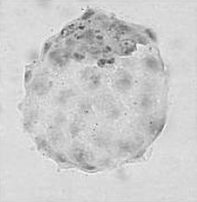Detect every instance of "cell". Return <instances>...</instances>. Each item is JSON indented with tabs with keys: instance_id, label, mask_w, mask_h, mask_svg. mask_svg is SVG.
Segmentation results:
<instances>
[{
	"instance_id": "1",
	"label": "cell",
	"mask_w": 197,
	"mask_h": 202,
	"mask_svg": "<svg viewBox=\"0 0 197 202\" xmlns=\"http://www.w3.org/2000/svg\"><path fill=\"white\" fill-rule=\"evenodd\" d=\"M69 57H72V55L68 52H59V51H53L52 53H51V56H50V58L52 60H54L57 64H58V66H63V65H66V63L68 61Z\"/></svg>"
},
{
	"instance_id": "2",
	"label": "cell",
	"mask_w": 197,
	"mask_h": 202,
	"mask_svg": "<svg viewBox=\"0 0 197 202\" xmlns=\"http://www.w3.org/2000/svg\"><path fill=\"white\" fill-rule=\"evenodd\" d=\"M130 85H131V81L129 77H124V78H121V80H119L118 82H117V86L121 90L129 89Z\"/></svg>"
},
{
	"instance_id": "3",
	"label": "cell",
	"mask_w": 197,
	"mask_h": 202,
	"mask_svg": "<svg viewBox=\"0 0 197 202\" xmlns=\"http://www.w3.org/2000/svg\"><path fill=\"white\" fill-rule=\"evenodd\" d=\"M146 66L151 69L156 70L158 69V61L154 59V58H147L146 59Z\"/></svg>"
},
{
	"instance_id": "4",
	"label": "cell",
	"mask_w": 197,
	"mask_h": 202,
	"mask_svg": "<svg viewBox=\"0 0 197 202\" xmlns=\"http://www.w3.org/2000/svg\"><path fill=\"white\" fill-rule=\"evenodd\" d=\"M86 153H84L83 151H79V152H76L75 153V158H76V160L78 162H82V164H85V159L86 158H89V154L87 156H85Z\"/></svg>"
},
{
	"instance_id": "5",
	"label": "cell",
	"mask_w": 197,
	"mask_h": 202,
	"mask_svg": "<svg viewBox=\"0 0 197 202\" xmlns=\"http://www.w3.org/2000/svg\"><path fill=\"white\" fill-rule=\"evenodd\" d=\"M133 46H134V41L133 40H126V41L120 42V48H122L124 50L127 49V48H130Z\"/></svg>"
},
{
	"instance_id": "6",
	"label": "cell",
	"mask_w": 197,
	"mask_h": 202,
	"mask_svg": "<svg viewBox=\"0 0 197 202\" xmlns=\"http://www.w3.org/2000/svg\"><path fill=\"white\" fill-rule=\"evenodd\" d=\"M89 52L90 53H92V55H98V53L101 52V50L98 49V47H96V46H91V47H89Z\"/></svg>"
},
{
	"instance_id": "7",
	"label": "cell",
	"mask_w": 197,
	"mask_h": 202,
	"mask_svg": "<svg viewBox=\"0 0 197 202\" xmlns=\"http://www.w3.org/2000/svg\"><path fill=\"white\" fill-rule=\"evenodd\" d=\"M72 59H75V60H77V61H81V60H83L84 58H85V56L82 55V53H79V52H74L72 55Z\"/></svg>"
},
{
	"instance_id": "8",
	"label": "cell",
	"mask_w": 197,
	"mask_h": 202,
	"mask_svg": "<svg viewBox=\"0 0 197 202\" xmlns=\"http://www.w3.org/2000/svg\"><path fill=\"white\" fill-rule=\"evenodd\" d=\"M135 50H136V47L133 46V47H130V48H127V49L122 50L121 55H124V56H128V55H130V53L133 52V51H135Z\"/></svg>"
},
{
	"instance_id": "9",
	"label": "cell",
	"mask_w": 197,
	"mask_h": 202,
	"mask_svg": "<svg viewBox=\"0 0 197 202\" xmlns=\"http://www.w3.org/2000/svg\"><path fill=\"white\" fill-rule=\"evenodd\" d=\"M94 15V10H87L84 15L82 16V19L83 20H86V19H89V18H91V17Z\"/></svg>"
},
{
	"instance_id": "10",
	"label": "cell",
	"mask_w": 197,
	"mask_h": 202,
	"mask_svg": "<svg viewBox=\"0 0 197 202\" xmlns=\"http://www.w3.org/2000/svg\"><path fill=\"white\" fill-rule=\"evenodd\" d=\"M91 83H92V84H91L92 87H96V86L100 84V76H94L92 80H91Z\"/></svg>"
},
{
	"instance_id": "11",
	"label": "cell",
	"mask_w": 197,
	"mask_h": 202,
	"mask_svg": "<svg viewBox=\"0 0 197 202\" xmlns=\"http://www.w3.org/2000/svg\"><path fill=\"white\" fill-rule=\"evenodd\" d=\"M51 46H52V43L51 42H46L45 44H44V47H43V50H42V55L44 56L48 51H49V49L51 48Z\"/></svg>"
},
{
	"instance_id": "12",
	"label": "cell",
	"mask_w": 197,
	"mask_h": 202,
	"mask_svg": "<svg viewBox=\"0 0 197 202\" xmlns=\"http://www.w3.org/2000/svg\"><path fill=\"white\" fill-rule=\"evenodd\" d=\"M70 33H72V31L68 30V29L66 27V29H63V30L61 31V33H60V38H67Z\"/></svg>"
},
{
	"instance_id": "13",
	"label": "cell",
	"mask_w": 197,
	"mask_h": 202,
	"mask_svg": "<svg viewBox=\"0 0 197 202\" xmlns=\"http://www.w3.org/2000/svg\"><path fill=\"white\" fill-rule=\"evenodd\" d=\"M118 27H119V24H117V23L110 24V25L108 26V31H109V32H112V31H117V30H118Z\"/></svg>"
},
{
	"instance_id": "14",
	"label": "cell",
	"mask_w": 197,
	"mask_h": 202,
	"mask_svg": "<svg viewBox=\"0 0 197 202\" xmlns=\"http://www.w3.org/2000/svg\"><path fill=\"white\" fill-rule=\"evenodd\" d=\"M25 83H28L31 81V78H32V72L31 70H26V73H25Z\"/></svg>"
},
{
	"instance_id": "15",
	"label": "cell",
	"mask_w": 197,
	"mask_h": 202,
	"mask_svg": "<svg viewBox=\"0 0 197 202\" xmlns=\"http://www.w3.org/2000/svg\"><path fill=\"white\" fill-rule=\"evenodd\" d=\"M56 158L58 159V161H60V162H67V159H66V157L63 156V154H61V153H57Z\"/></svg>"
},
{
	"instance_id": "16",
	"label": "cell",
	"mask_w": 197,
	"mask_h": 202,
	"mask_svg": "<svg viewBox=\"0 0 197 202\" xmlns=\"http://www.w3.org/2000/svg\"><path fill=\"white\" fill-rule=\"evenodd\" d=\"M83 168L85 169V170H89V172H95V170H96L95 167H93V166H89V165H85V164H83Z\"/></svg>"
},
{
	"instance_id": "17",
	"label": "cell",
	"mask_w": 197,
	"mask_h": 202,
	"mask_svg": "<svg viewBox=\"0 0 197 202\" xmlns=\"http://www.w3.org/2000/svg\"><path fill=\"white\" fill-rule=\"evenodd\" d=\"M93 34H94L93 31H89V32L85 34V38L87 39V40H92V39H93Z\"/></svg>"
},
{
	"instance_id": "18",
	"label": "cell",
	"mask_w": 197,
	"mask_h": 202,
	"mask_svg": "<svg viewBox=\"0 0 197 202\" xmlns=\"http://www.w3.org/2000/svg\"><path fill=\"white\" fill-rule=\"evenodd\" d=\"M105 64H107V60H105V59H100V60L98 61V65L100 67H103V66L105 65Z\"/></svg>"
},
{
	"instance_id": "19",
	"label": "cell",
	"mask_w": 197,
	"mask_h": 202,
	"mask_svg": "<svg viewBox=\"0 0 197 202\" xmlns=\"http://www.w3.org/2000/svg\"><path fill=\"white\" fill-rule=\"evenodd\" d=\"M102 51H103V52H105V53H109V52H111L112 51V48L111 47H104V48H103V50H102Z\"/></svg>"
},
{
	"instance_id": "20",
	"label": "cell",
	"mask_w": 197,
	"mask_h": 202,
	"mask_svg": "<svg viewBox=\"0 0 197 202\" xmlns=\"http://www.w3.org/2000/svg\"><path fill=\"white\" fill-rule=\"evenodd\" d=\"M79 129L76 127V126H72V127H70V132L72 133V134H76V133H78Z\"/></svg>"
},
{
	"instance_id": "21",
	"label": "cell",
	"mask_w": 197,
	"mask_h": 202,
	"mask_svg": "<svg viewBox=\"0 0 197 202\" xmlns=\"http://www.w3.org/2000/svg\"><path fill=\"white\" fill-rule=\"evenodd\" d=\"M146 33H147L148 35H150V38H151L152 40H155V35H154L153 33H152V32H151L150 30H146Z\"/></svg>"
},
{
	"instance_id": "22",
	"label": "cell",
	"mask_w": 197,
	"mask_h": 202,
	"mask_svg": "<svg viewBox=\"0 0 197 202\" xmlns=\"http://www.w3.org/2000/svg\"><path fill=\"white\" fill-rule=\"evenodd\" d=\"M95 38V40L98 41V42H102L103 41V37L102 35H96V37H94Z\"/></svg>"
},
{
	"instance_id": "23",
	"label": "cell",
	"mask_w": 197,
	"mask_h": 202,
	"mask_svg": "<svg viewBox=\"0 0 197 202\" xmlns=\"http://www.w3.org/2000/svg\"><path fill=\"white\" fill-rule=\"evenodd\" d=\"M144 153H145V150H142V151H139V152H138L137 154L135 156V158H139V157H142L143 154H144Z\"/></svg>"
},
{
	"instance_id": "24",
	"label": "cell",
	"mask_w": 197,
	"mask_h": 202,
	"mask_svg": "<svg viewBox=\"0 0 197 202\" xmlns=\"http://www.w3.org/2000/svg\"><path fill=\"white\" fill-rule=\"evenodd\" d=\"M84 37H85V34H84V33H77L75 35L76 39H82V38H84Z\"/></svg>"
},
{
	"instance_id": "25",
	"label": "cell",
	"mask_w": 197,
	"mask_h": 202,
	"mask_svg": "<svg viewBox=\"0 0 197 202\" xmlns=\"http://www.w3.org/2000/svg\"><path fill=\"white\" fill-rule=\"evenodd\" d=\"M84 29H85V25H79V26H78V30L79 31H83Z\"/></svg>"
},
{
	"instance_id": "26",
	"label": "cell",
	"mask_w": 197,
	"mask_h": 202,
	"mask_svg": "<svg viewBox=\"0 0 197 202\" xmlns=\"http://www.w3.org/2000/svg\"><path fill=\"white\" fill-rule=\"evenodd\" d=\"M115 63V59H109L107 60V64H113Z\"/></svg>"
}]
</instances>
